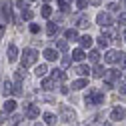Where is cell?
<instances>
[{"label": "cell", "instance_id": "obj_11", "mask_svg": "<svg viewBox=\"0 0 126 126\" xmlns=\"http://www.w3.org/2000/svg\"><path fill=\"white\" fill-rule=\"evenodd\" d=\"M84 58H86V54H84L82 48H76V50L72 52V60H76V62H82Z\"/></svg>", "mask_w": 126, "mask_h": 126}, {"label": "cell", "instance_id": "obj_36", "mask_svg": "<svg viewBox=\"0 0 126 126\" xmlns=\"http://www.w3.org/2000/svg\"><path fill=\"white\" fill-rule=\"evenodd\" d=\"M118 24L126 26V14H120V16H118Z\"/></svg>", "mask_w": 126, "mask_h": 126}, {"label": "cell", "instance_id": "obj_18", "mask_svg": "<svg viewBox=\"0 0 126 126\" xmlns=\"http://www.w3.org/2000/svg\"><path fill=\"white\" fill-rule=\"evenodd\" d=\"M44 56H46V60H56V58H58L56 50H52V48H46V50H44Z\"/></svg>", "mask_w": 126, "mask_h": 126}, {"label": "cell", "instance_id": "obj_5", "mask_svg": "<svg viewBox=\"0 0 126 126\" xmlns=\"http://www.w3.org/2000/svg\"><path fill=\"white\" fill-rule=\"evenodd\" d=\"M120 54H122V52H118V50H108V52L104 54V60L108 62V64H114V62L120 60Z\"/></svg>", "mask_w": 126, "mask_h": 126}, {"label": "cell", "instance_id": "obj_3", "mask_svg": "<svg viewBox=\"0 0 126 126\" xmlns=\"http://www.w3.org/2000/svg\"><path fill=\"white\" fill-rule=\"evenodd\" d=\"M96 24L102 26V28H108L110 24H112V18H110V14H108V12H100L98 16H96Z\"/></svg>", "mask_w": 126, "mask_h": 126}, {"label": "cell", "instance_id": "obj_20", "mask_svg": "<svg viewBox=\"0 0 126 126\" xmlns=\"http://www.w3.org/2000/svg\"><path fill=\"white\" fill-rule=\"evenodd\" d=\"M36 76L40 78V76H46V72H48V66H46V64H40V66H36Z\"/></svg>", "mask_w": 126, "mask_h": 126}, {"label": "cell", "instance_id": "obj_42", "mask_svg": "<svg viewBox=\"0 0 126 126\" xmlns=\"http://www.w3.org/2000/svg\"><path fill=\"white\" fill-rule=\"evenodd\" d=\"M34 126H44V124H40V122H38V124H34Z\"/></svg>", "mask_w": 126, "mask_h": 126}, {"label": "cell", "instance_id": "obj_28", "mask_svg": "<svg viewBox=\"0 0 126 126\" xmlns=\"http://www.w3.org/2000/svg\"><path fill=\"white\" fill-rule=\"evenodd\" d=\"M108 42H110V40H108L106 34H100V36H98V44H100V46H108Z\"/></svg>", "mask_w": 126, "mask_h": 126}, {"label": "cell", "instance_id": "obj_14", "mask_svg": "<svg viewBox=\"0 0 126 126\" xmlns=\"http://www.w3.org/2000/svg\"><path fill=\"white\" fill-rule=\"evenodd\" d=\"M54 82H56L54 78H44V80H42V88L44 90H52L54 88Z\"/></svg>", "mask_w": 126, "mask_h": 126}, {"label": "cell", "instance_id": "obj_10", "mask_svg": "<svg viewBox=\"0 0 126 126\" xmlns=\"http://www.w3.org/2000/svg\"><path fill=\"white\" fill-rule=\"evenodd\" d=\"M124 116H126V110H124V108H120V106H118V108H114V110H112V114H110V118H112V120H122Z\"/></svg>", "mask_w": 126, "mask_h": 126}, {"label": "cell", "instance_id": "obj_27", "mask_svg": "<svg viewBox=\"0 0 126 126\" xmlns=\"http://www.w3.org/2000/svg\"><path fill=\"white\" fill-rule=\"evenodd\" d=\"M50 14H52V8H50L48 4H44V6H42V16H44V18H48Z\"/></svg>", "mask_w": 126, "mask_h": 126}, {"label": "cell", "instance_id": "obj_19", "mask_svg": "<svg viewBox=\"0 0 126 126\" xmlns=\"http://www.w3.org/2000/svg\"><path fill=\"white\" fill-rule=\"evenodd\" d=\"M52 78H54V80H58V82H64V80H66V74L62 72V70H54Z\"/></svg>", "mask_w": 126, "mask_h": 126}, {"label": "cell", "instance_id": "obj_38", "mask_svg": "<svg viewBox=\"0 0 126 126\" xmlns=\"http://www.w3.org/2000/svg\"><path fill=\"white\" fill-rule=\"evenodd\" d=\"M6 116H8V112H0V124L6 122Z\"/></svg>", "mask_w": 126, "mask_h": 126}, {"label": "cell", "instance_id": "obj_13", "mask_svg": "<svg viewBox=\"0 0 126 126\" xmlns=\"http://www.w3.org/2000/svg\"><path fill=\"white\" fill-rule=\"evenodd\" d=\"M78 40H80V46H82V48H90V46H92V38H90L88 34H86V36H80Z\"/></svg>", "mask_w": 126, "mask_h": 126}, {"label": "cell", "instance_id": "obj_32", "mask_svg": "<svg viewBox=\"0 0 126 126\" xmlns=\"http://www.w3.org/2000/svg\"><path fill=\"white\" fill-rule=\"evenodd\" d=\"M12 94H16V96H22V84H14Z\"/></svg>", "mask_w": 126, "mask_h": 126}, {"label": "cell", "instance_id": "obj_41", "mask_svg": "<svg viewBox=\"0 0 126 126\" xmlns=\"http://www.w3.org/2000/svg\"><path fill=\"white\" fill-rule=\"evenodd\" d=\"M118 90H120L122 94H126V84H120V86H118Z\"/></svg>", "mask_w": 126, "mask_h": 126}, {"label": "cell", "instance_id": "obj_21", "mask_svg": "<svg viewBox=\"0 0 126 126\" xmlns=\"http://www.w3.org/2000/svg\"><path fill=\"white\" fill-rule=\"evenodd\" d=\"M46 32H48V36L58 34V26H56V22H50V24H48V28H46Z\"/></svg>", "mask_w": 126, "mask_h": 126}, {"label": "cell", "instance_id": "obj_43", "mask_svg": "<svg viewBox=\"0 0 126 126\" xmlns=\"http://www.w3.org/2000/svg\"><path fill=\"white\" fill-rule=\"evenodd\" d=\"M122 4H126V0H122Z\"/></svg>", "mask_w": 126, "mask_h": 126}, {"label": "cell", "instance_id": "obj_29", "mask_svg": "<svg viewBox=\"0 0 126 126\" xmlns=\"http://www.w3.org/2000/svg\"><path fill=\"white\" fill-rule=\"evenodd\" d=\"M58 50H60V52H66V50H68V42H66V40H60V42H58Z\"/></svg>", "mask_w": 126, "mask_h": 126}, {"label": "cell", "instance_id": "obj_8", "mask_svg": "<svg viewBox=\"0 0 126 126\" xmlns=\"http://www.w3.org/2000/svg\"><path fill=\"white\" fill-rule=\"evenodd\" d=\"M6 54H8V62H14V60L18 58V48H16L14 44H10L8 50H6Z\"/></svg>", "mask_w": 126, "mask_h": 126}, {"label": "cell", "instance_id": "obj_22", "mask_svg": "<svg viewBox=\"0 0 126 126\" xmlns=\"http://www.w3.org/2000/svg\"><path fill=\"white\" fill-rule=\"evenodd\" d=\"M44 122L48 124V126H52V124L56 122V116H54V114H50V112H46V114H44Z\"/></svg>", "mask_w": 126, "mask_h": 126}, {"label": "cell", "instance_id": "obj_31", "mask_svg": "<svg viewBox=\"0 0 126 126\" xmlns=\"http://www.w3.org/2000/svg\"><path fill=\"white\" fill-rule=\"evenodd\" d=\"M22 18H24V20H30V18H32V10L24 8V10H22Z\"/></svg>", "mask_w": 126, "mask_h": 126}, {"label": "cell", "instance_id": "obj_6", "mask_svg": "<svg viewBox=\"0 0 126 126\" xmlns=\"http://www.w3.org/2000/svg\"><path fill=\"white\" fill-rule=\"evenodd\" d=\"M38 114H40V110H38L36 104H28L26 106V116L28 118H38Z\"/></svg>", "mask_w": 126, "mask_h": 126}, {"label": "cell", "instance_id": "obj_25", "mask_svg": "<svg viewBox=\"0 0 126 126\" xmlns=\"http://www.w3.org/2000/svg\"><path fill=\"white\" fill-rule=\"evenodd\" d=\"M94 76H96V78H102V76H106V70L102 68V66H96V68H94V72H92Z\"/></svg>", "mask_w": 126, "mask_h": 126}, {"label": "cell", "instance_id": "obj_4", "mask_svg": "<svg viewBox=\"0 0 126 126\" xmlns=\"http://www.w3.org/2000/svg\"><path fill=\"white\" fill-rule=\"evenodd\" d=\"M60 118H62V120H66V122H70V120L76 118V114H74V110H72V108H68V106H60Z\"/></svg>", "mask_w": 126, "mask_h": 126}, {"label": "cell", "instance_id": "obj_15", "mask_svg": "<svg viewBox=\"0 0 126 126\" xmlns=\"http://www.w3.org/2000/svg\"><path fill=\"white\" fill-rule=\"evenodd\" d=\"M64 36H66V40H76V38H78V32H76V28H68L66 32H64Z\"/></svg>", "mask_w": 126, "mask_h": 126}, {"label": "cell", "instance_id": "obj_17", "mask_svg": "<svg viewBox=\"0 0 126 126\" xmlns=\"http://www.w3.org/2000/svg\"><path fill=\"white\" fill-rule=\"evenodd\" d=\"M14 108H16V102H14V100H6L4 102V112H14Z\"/></svg>", "mask_w": 126, "mask_h": 126}, {"label": "cell", "instance_id": "obj_1", "mask_svg": "<svg viewBox=\"0 0 126 126\" xmlns=\"http://www.w3.org/2000/svg\"><path fill=\"white\" fill-rule=\"evenodd\" d=\"M84 102H86L88 106H96V104H102V102H104V92H100L98 88H92V90L88 92V96L84 98Z\"/></svg>", "mask_w": 126, "mask_h": 126}, {"label": "cell", "instance_id": "obj_7", "mask_svg": "<svg viewBox=\"0 0 126 126\" xmlns=\"http://www.w3.org/2000/svg\"><path fill=\"white\" fill-rule=\"evenodd\" d=\"M118 76H120V72H118L116 68H110V70H106V82H110V84H112L114 80H118Z\"/></svg>", "mask_w": 126, "mask_h": 126}, {"label": "cell", "instance_id": "obj_45", "mask_svg": "<svg viewBox=\"0 0 126 126\" xmlns=\"http://www.w3.org/2000/svg\"><path fill=\"white\" fill-rule=\"evenodd\" d=\"M44 2H50V0H44Z\"/></svg>", "mask_w": 126, "mask_h": 126}, {"label": "cell", "instance_id": "obj_23", "mask_svg": "<svg viewBox=\"0 0 126 126\" xmlns=\"http://www.w3.org/2000/svg\"><path fill=\"white\" fill-rule=\"evenodd\" d=\"M2 14H4L8 20L12 18V10H10V4H8V2H6V4H2Z\"/></svg>", "mask_w": 126, "mask_h": 126}, {"label": "cell", "instance_id": "obj_2", "mask_svg": "<svg viewBox=\"0 0 126 126\" xmlns=\"http://www.w3.org/2000/svg\"><path fill=\"white\" fill-rule=\"evenodd\" d=\"M38 60V52L34 48H24V54H22V68L34 64V62Z\"/></svg>", "mask_w": 126, "mask_h": 126}, {"label": "cell", "instance_id": "obj_33", "mask_svg": "<svg viewBox=\"0 0 126 126\" xmlns=\"http://www.w3.org/2000/svg\"><path fill=\"white\" fill-rule=\"evenodd\" d=\"M76 6L78 8H86L88 6V0H76Z\"/></svg>", "mask_w": 126, "mask_h": 126}, {"label": "cell", "instance_id": "obj_44", "mask_svg": "<svg viewBox=\"0 0 126 126\" xmlns=\"http://www.w3.org/2000/svg\"><path fill=\"white\" fill-rule=\"evenodd\" d=\"M104 126H112V124H104Z\"/></svg>", "mask_w": 126, "mask_h": 126}, {"label": "cell", "instance_id": "obj_26", "mask_svg": "<svg viewBox=\"0 0 126 126\" xmlns=\"http://www.w3.org/2000/svg\"><path fill=\"white\" fill-rule=\"evenodd\" d=\"M76 72H78V74H80V76H86V74L90 72V68L82 64V66H76Z\"/></svg>", "mask_w": 126, "mask_h": 126}, {"label": "cell", "instance_id": "obj_24", "mask_svg": "<svg viewBox=\"0 0 126 126\" xmlns=\"http://www.w3.org/2000/svg\"><path fill=\"white\" fill-rule=\"evenodd\" d=\"M88 58H90V60L94 62V64H96V62L100 60V52H98V50H90V54H88Z\"/></svg>", "mask_w": 126, "mask_h": 126}, {"label": "cell", "instance_id": "obj_37", "mask_svg": "<svg viewBox=\"0 0 126 126\" xmlns=\"http://www.w3.org/2000/svg\"><path fill=\"white\" fill-rule=\"evenodd\" d=\"M38 24H30V32H32V34H38Z\"/></svg>", "mask_w": 126, "mask_h": 126}, {"label": "cell", "instance_id": "obj_34", "mask_svg": "<svg viewBox=\"0 0 126 126\" xmlns=\"http://www.w3.org/2000/svg\"><path fill=\"white\" fill-rule=\"evenodd\" d=\"M56 2H58V6H60V10H64V12L68 10V4L64 2V0H56Z\"/></svg>", "mask_w": 126, "mask_h": 126}, {"label": "cell", "instance_id": "obj_12", "mask_svg": "<svg viewBox=\"0 0 126 126\" xmlns=\"http://www.w3.org/2000/svg\"><path fill=\"white\" fill-rule=\"evenodd\" d=\"M88 86V82L84 80V78H80V80H74L72 82V90H82V88H86Z\"/></svg>", "mask_w": 126, "mask_h": 126}, {"label": "cell", "instance_id": "obj_9", "mask_svg": "<svg viewBox=\"0 0 126 126\" xmlns=\"http://www.w3.org/2000/svg\"><path fill=\"white\" fill-rule=\"evenodd\" d=\"M74 22L80 26V28H88V26H90V22H88V18L84 16V14H78V16H74Z\"/></svg>", "mask_w": 126, "mask_h": 126}, {"label": "cell", "instance_id": "obj_39", "mask_svg": "<svg viewBox=\"0 0 126 126\" xmlns=\"http://www.w3.org/2000/svg\"><path fill=\"white\" fill-rule=\"evenodd\" d=\"M70 62H72L70 58H62V66H64V68H66V66H70Z\"/></svg>", "mask_w": 126, "mask_h": 126}, {"label": "cell", "instance_id": "obj_40", "mask_svg": "<svg viewBox=\"0 0 126 126\" xmlns=\"http://www.w3.org/2000/svg\"><path fill=\"white\" fill-rule=\"evenodd\" d=\"M100 2L102 0H88V4H92V6H100Z\"/></svg>", "mask_w": 126, "mask_h": 126}, {"label": "cell", "instance_id": "obj_35", "mask_svg": "<svg viewBox=\"0 0 126 126\" xmlns=\"http://www.w3.org/2000/svg\"><path fill=\"white\" fill-rule=\"evenodd\" d=\"M108 10H110V12H116V10H120V8H118L116 2H110V4H108Z\"/></svg>", "mask_w": 126, "mask_h": 126}, {"label": "cell", "instance_id": "obj_16", "mask_svg": "<svg viewBox=\"0 0 126 126\" xmlns=\"http://www.w3.org/2000/svg\"><path fill=\"white\" fill-rule=\"evenodd\" d=\"M12 90H14L12 82H10V80H4V88H2V94H4V96H8V94H12Z\"/></svg>", "mask_w": 126, "mask_h": 126}, {"label": "cell", "instance_id": "obj_30", "mask_svg": "<svg viewBox=\"0 0 126 126\" xmlns=\"http://www.w3.org/2000/svg\"><path fill=\"white\" fill-rule=\"evenodd\" d=\"M118 66L122 70H126V54H120V60H118Z\"/></svg>", "mask_w": 126, "mask_h": 126}]
</instances>
